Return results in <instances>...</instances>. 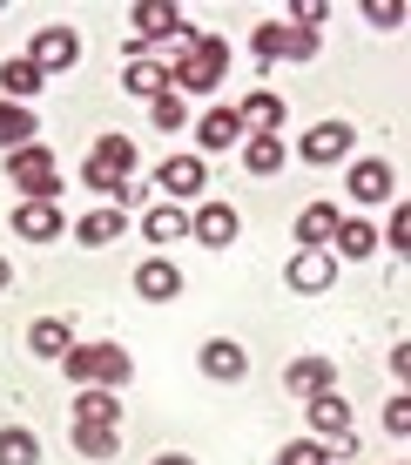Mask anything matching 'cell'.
Here are the masks:
<instances>
[{
    "label": "cell",
    "instance_id": "cell-24",
    "mask_svg": "<svg viewBox=\"0 0 411 465\" xmlns=\"http://www.w3.org/2000/svg\"><path fill=\"white\" fill-rule=\"evenodd\" d=\"M290 391H297V398L338 391V371H330V358H297V364H290Z\"/></svg>",
    "mask_w": 411,
    "mask_h": 465
},
{
    "label": "cell",
    "instance_id": "cell-1",
    "mask_svg": "<svg viewBox=\"0 0 411 465\" xmlns=\"http://www.w3.org/2000/svg\"><path fill=\"white\" fill-rule=\"evenodd\" d=\"M223 74H230L223 35H196V27H182V61H169V88L210 94V88H223Z\"/></svg>",
    "mask_w": 411,
    "mask_h": 465
},
{
    "label": "cell",
    "instance_id": "cell-36",
    "mask_svg": "<svg viewBox=\"0 0 411 465\" xmlns=\"http://www.w3.org/2000/svg\"><path fill=\"white\" fill-rule=\"evenodd\" d=\"M155 465H196V459H182V452H162V459H155Z\"/></svg>",
    "mask_w": 411,
    "mask_h": 465
},
{
    "label": "cell",
    "instance_id": "cell-34",
    "mask_svg": "<svg viewBox=\"0 0 411 465\" xmlns=\"http://www.w3.org/2000/svg\"><path fill=\"white\" fill-rule=\"evenodd\" d=\"M365 21H371V27H405V7H398V0H371Z\"/></svg>",
    "mask_w": 411,
    "mask_h": 465
},
{
    "label": "cell",
    "instance_id": "cell-13",
    "mask_svg": "<svg viewBox=\"0 0 411 465\" xmlns=\"http://www.w3.org/2000/svg\"><path fill=\"white\" fill-rule=\"evenodd\" d=\"M155 189H162L169 203L176 196H202V155H169V163L155 169Z\"/></svg>",
    "mask_w": 411,
    "mask_h": 465
},
{
    "label": "cell",
    "instance_id": "cell-15",
    "mask_svg": "<svg viewBox=\"0 0 411 465\" xmlns=\"http://www.w3.org/2000/svg\"><path fill=\"white\" fill-rule=\"evenodd\" d=\"M142 236H149L155 250L182 243V236H189V210H182V203H155V210L142 216Z\"/></svg>",
    "mask_w": 411,
    "mask_h": 465
},
{
    "label": "cell",
    "instance_id": "cell-33",
    "mask_svg": "<svg viewBox=\"0 0 411 465\" xmlns=\"http://www.w3.org/2000/svg\"><path fill=\"white\" fill-rule=\"evenodd\" d=\"M277 465H330V452H324L318 439H290V445L277 452Z\"/></svg>",
    "mask_w": 411,
    "mask_h": 465
},
{
    "label": "cell",
    "instance_id": "cell-4",
    "mask_svg": "<svg viewBox=\"0 0 411 465\" xmlns=\"http://www.w3.org/2000/svg\"><path fill=\"white\" fill-rule=\"evenodd\" d=\"M304 419H310V431H318V445H324V452L330 459H351V405H344V398L338 391H318V398H304Z\"/></svg>",
    "mask_w": 411,
    "mask_h": 465
},
{
    "label": "cell",
    "instance_id": "cell-37",
    "mask_svg": "<svg viewBox=\"0 0 411 465\" xmlns=\"http://www.w3.org/2000/svg\"><path fill=\"white\" fill-rule=\"evenodd\" d=\"M0 291H7V256H0Z\"/></svg>",
    "mask_w": 411,
    "mask_h": 465
},
{
    "label": "cell",
    "instance_id": "cell-20",
    "mask_svg": "<svg viewBox=\"0 0 411 465\" xmlns=\"http://www.w3.org/2000/svg\"><path fill=\"white\" fill-rule=\"evenodd\" d=\"M27 344H34V358H68V351H74V324H68V317H41V324L34 331H27Z\"/></svg>",
    "mask_w": 411,
    "mask_h": 465
},
{
    "label": "cell",
    "instance_id": "cell-12",
    "mask_svg": "<svg viewBox=\"0 0 411 465\" xmlns=\"http://www.w3.org/2000/svg\"><path fill=\"white\" fill-rule=\"evenodd\" d=\"M189 236L210 243V250H230L236 243V210H230V203H202V210L189 216Z\"/></svg>",
    "mask_w": 411,
    "mask_h": 465
},
{
    "label": "cell",
    "instance_id": "cell-9",
    "mask_svg": "<svg viewBox=\"0 0 411 465\" xmlns=\"http://www.w3.org/2000/svg\"><path fill=\"white\" fill-rule=\"evenodd\" d=\"M14 230H21L27 243H54L61 236V203L54 196H27L21 210H14Z\"/></svg>",
    "mask_w": 411,
    "mask_h": 465
},
{
    "label": "cell",
    "instance_id": "cell-28",
    "mask_svg": "<svg viewBox=\"0 0 411 465\" xmlns=\"http://www.w3.org/2000/svg\"><path fill=\"white\" fill-rule=\"evenodd\" d=\"M74 452L82 459H115L122 452V425H74Z\"/></svg>",
    "mask_w": 411,
    "mask_h": 465
},
{
    "label": "cell",
    "instance_id": "cell-2",
    "mask_svg": "<svg viewBox=\"0 0 411 465\" xmlns=\"http://www.w3.org/2000/svg\"><path fill=\"white\" fill-rule=\"evenodd\" d=\"M129 175H135V142H129V135H102V142H94V155L82 163V183L94 189V196H108L115 210L135 196Z\"/></svg>",
    "mask_w": 411,
    "mask_h": 465
},
{
    "label": "cell",
    "instance_id": "cell-18",
    "mask_svg": "<svg viewBox=\"0 0 411 465\" xmlns=\"http://www.w3.org/2000/svg\"><path fill=\"white\" fill-rule=\"evenodd\" d=\"M41 82H47V74H41V68H34V61H27V54L0 61V88H7V94H0V102H21V108H27V94H41Z\"/></svg>",
    "mask_w": 411,
    "mask_h": 465
},
{
    "label": "cell",
    "instance_id": "cell-16",
    "mask_svg": "<svg viewBox=\"0 0 411 465\" xmlns=\"http://www.w3.org/2000/svg\"><path fill=\"white\" fill-rule=\"evenodd\" d=\"M196 142L210 155H223V149H236V142H243V122H236V108H210V115L196 122Z\"/></svg>",
    "mask_w": 411,
    "mask_h": 465
},
{
    "label": "cell",
    "instance_id": "cell-17",
    "mask_svg": "<svg viewBox=\"0 0 411 465\" xmlns=\"http://www.w3.org/2000/svg\"><path fill=\"white\" fill-rule=\"evenodd\" d=\"M236 122H243V128H257V135H277V128H283V94H270V88L243 94V108H236Z\"/></svg>",
    "mask_w": 411,
    "mask_h": 465
},
{
    "label": "cell",
    "instance_id": "cell-27",
    "mask_svg": "<svg viewBox=\"0 0 411 465\" xmlns=\"http://www.w3.org/2000/svg\"><path fill=\"white\" fill-rule=\"evenodd\" d=\"M330 243H338L344 263H365V256H377V230H371V223H338Z\"/></svg>",
    "mask_w": 411,
    "mask_h": 465
},
{
    "label": "cell",
    "instance_id": "cell-11",
    "mask_svg": "<svg viewBox=\"0 0 411 465\" xmlns=\"http://www.w3.org/2000/svg\"><path fill=\"white\" fill-rule=\"evenodd\" d=\"M351 122H318V128H310V135H304V163H344V155H351Z\"/></svg>",
    "mask_w": 411,
    "mask_h": 465
},
{
    "label": "cell",
    "instance_id": "cell-26",
    "mask_svg": "<svg viewBox=\"0 0 411 465\" xmlns=\"http://www.w3.org/2000/svg\"><path fill=\"white\" fill-rule=\"evenodd\" d=\"M283 163H290V149H283L277 135H250V142H243V169H250V175H277Z\"/></svg>",
    "mask_w": 411,
    "mask_h": 465
},
{
    "label": "cell",
    "instance_id": "cell-10",
    "mask_svg": "<svg viewBox=\"0 0 411 465\" xmlns=\"http://www.w3.org/2000/svg\"><path fill=\"white\" fill-rule=\"evenodd\" d=\"M283 277H290V291H330V283H338V256L330 250H297Z\"/></svg>",
    "mask_w": 411,
    "mask_h": 465
},
{
    "label": "cell",
    "instance_id": "cell-7",
    "mask_svg": "<svg viewBox=\"0 0 411 465\" xmlns=\"http://www.w3.org/2000/svg\"><path fill=\"white\" fill-rule=\"evenodd\" d=\"M27 61H34L41 74L74 68V61H82V35H74V27H41V35H34V47H27Z\"/></svg>",
    "mask_w": 411,
    "mask_h": 465
},
{
    "label": "cell",
    "instance_id": "cell-8",
    "mask_svg": "<svg viewBox=\"0 0 411 465\" xmlns=\"http://www.w3.org/2000/svg\"><path fill=\"white\" fill-rule=\"evenodd\" d=\"M182 7H169V0H142L135 7V35H129V47H135V61H142V47H149L155 35H182Z\"/></svg>",
    "mask_w": 411,
    "mask_h": 465
},
{
    "label": "cell",
    "instance_id": "cell-32",
    "mask_svg": "<svg viewBox=\"0 0 411 465\" xmlns=\"http://www.w3.org/2000/svg\"><path fill=\"white\" fill-rule=\"evenodd\" d=\"M149 115H155V128H162V135H176V128L189 122V108H182V94H155Z\"/></svg>",
    "mask_w": 411,
    "mask_h": 465
},
{
    "label": "cell",
    "instance_id": "cell-5",
    "mask_svg": "<svg viewBox=\"0 0 411 465\" xmlns=\"http://www.w3.org/2000/svg\"><path fill=\"white\" fill-rule=\"evenodd\" d=\"M7 183L21 189V196H54L61 203V163L41 149V142H27V149L7 155Z\"/></svg>",
    "mask_w": 411,
    "mask_h": 465
},
{
    "label": "cell",
    "instance_id": "cell-23",
    "mask_svg": "<svg viewBox=\"0 0 411 465\" xmlns=\"http://www.w3.org/2000/svg\"><path fill=\"white\" fill-rule=\"evenodd\" d=\"M74 425H122L115 391H102V384H82V398H74Z\"/></svg>",
    "mask_w": 411,
    "mask_h": 465
},
{
    "label": "cell",
    "instance_id": "cell-30",
    "mask_svg": "<svg viewBox=\"0 0 411 465\" xmlns=\"http://www.w3.org/2000/svg\"><path fill=\"white\" fill-rule=\"evenodd\" d=\"M0 142H7V155L34 142V115H27L21 102H0Z\"/></svg>",
    "mask_w": 411,
    "mask_h": 465
},
{
    "label": "cell",
    "instance_id": "cell-14",
    "mask_svg": "<svg viewBox=\"0 0 411 465\" xmlns=\"http://www.w3.org/2000/svg\"><path fill=\"white\" fill-rule=\"evenodd\" d=\"M135 291L149 303H169V297H182V270L169 263V256H149V263L135 270Z\"/></svg>",
    "mask_w": 411,
    "mask_h": 465
},
{
    "label": "cell",
    "instance_id": "cell-19",
    "mask_svg": "<svg viewBox=\"0 0 411 465\" xmlns=\"http://www.w3.org/2000/svg\"><path fill=\"white\" fill-rule=\"evenodd\" d=\"M122 230H129V216H122V210H115V203H102V210H88L82 223H74V236H82V243H88V250H102V243H115V236H122Z\"/></svg>",
    "mask_w": 411,
    "mask_h": 465
},
{
    "label": "cell",
    "instance_id": "cell-25",
    "mask_svg": "<svg viewBox=\"0 0 411 465\" xmlns=\"http://www.w3.org/2000/svg\"><path fill=\"white\" fill-rule=\"evenodd\" d=\"M202 371L223 378V384H236V378L250 371V358H243V351H236L230 338H210V344H202Z\"/></svg>",
    "mask_w": 411,
    "mask_h": 465
},
{
    "label": "cell",
    "instance_id": "cell-6",
    "mask_svg": "<svg viewBox=\"0 0 411 465\" xmlns=\"http://www.w3.org/2000/svg\"><path fill=\"white\" fill-rule=\"evenodd\" d=\"M257 54L263 61H318V35H304V27H290V21H263Z\"/></svg>",
    "mask_w": 411,
    "mask_h": 465
},
{
    "label": "cell",
    "instance_id": "cell-21",
    "mask_svg": "<svg viewBox=\"0 0 411 465\" xmlns=\"http://www.w3.org/2000/svg\"><path fill=\"white\" fill-rule=\"evenodd\" d=\"M338 210H330V203H310V210L304 216H297V243H304V250H330V236H338Z\"/></svg>",
    "mask_w": 411,
    "mask_h": 465
},
{
    "label": "cell",
    "instance_id": "cell-29",
    "mask_svg": "<svg viewBox=\"0 0 411 465\" xmlns=\"http://www.w3.org/2000/svg\"><path fill=\"white\" fill-rule=\"evenodd\" d=\"M0 465H41V439L27 425H7L0 431Z\"/></svg>",
    "mask_w": 411,
    "mask_h": 465
},
{
    "label": "cell",
    "instance_id": "cell-35",
    "mask_svg": "<svg viewBox=\"0 0 411 465\" xmlns=\"http://www.w3.org/2000/svg\"><path fill=\"white\" fill-rule=\"evenodd\" d=\"M385 425L405 439V431H411V398H391V405H385Z\"/></svg>",
    "mask_w": 411,
    "mask_h": 465
},
{
    "label": "cell",
    "instance_id": "cell-3",
    "mask_svg": "<svg viewBox=\"0 0 411 465\" xmlns=\"http://www.w3.org/2000/svg\"><path fill=\"white\" fill-rule=\"evenodd\" d=\"M61 371H68L74 384H102V391H122L135 371V358L122 344H74L68 358H61Z\"/></svg>",
    "mask_w": 411,
    "mask_h": 465
},
{
    "label": "cell",
    "instance_id": "cell-31",
    "mask_svg": "<svg viewBox=\"0 0 411 465\" xmlns=\"http://www.w3.org/2000/svg\"><path fill=\"white\" fill-rule=\"evenodd\" d=\"M129 94H142V102L169 94V68H162V61H129Z\"/></svg>",
    "mask_w": 411,
    "mask_h": 465
},
{
    "label": "cell",
    "instance_id": "cell-22",
    "mask_svg": "<svg viewBox=\"0 0 411 465\" xmlns=\"http://www.w3.org/2000/svg\"><path fill=\"white\" fill-rule=\"evenodd\" d=\"M391 189H398V183H391V169H385V163H357V169H351V183H344V196H351V203H385Z\"/></svg>",
    "mask_w": 411,
    "mask_h": 465
}]
</instances>
